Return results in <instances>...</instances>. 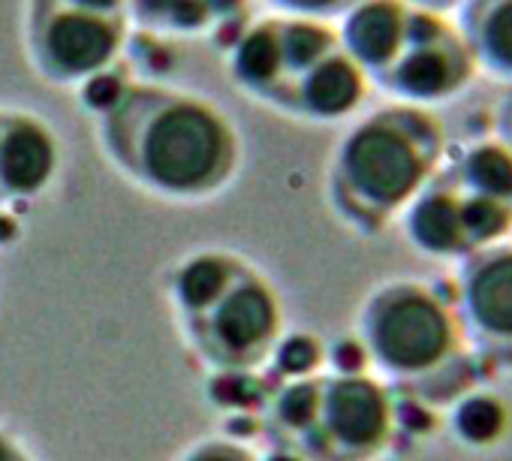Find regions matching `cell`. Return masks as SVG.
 I'll use <instances>...</instances> for the list:
<instances>
[{"label":"cell","mask_w":512,"mask_h":461,"mask_svg":"<svg viewBox=\"0 0 512 461\" xmlns=\"http://www.w3.org/2000/svg\"><path fill=\"white\" fill-rule=\"evenodd\" d=\"M91 115L103 154L145 193L202 202L238 175L241 136L232 118L196 91L127 76Z\"/></svg>","instance_id":"6da1fadb"},{"label":"cell","mask_w":512,"mask_h":461,"mask_svg":"<svg viewBox=\"0 0 512 461\" xmlns=\"http://www.w3.org/2000/svg\"><path fill=\"white\" fill-rule=\"evenodd\" d=\"M356 329L377 380L416 404L452 410L488 377L446 284L413 275L383 281L362 302Z\"/></svg>","instance_id":"7a4b0ae2"},{"label":"cell","mask_w":512,"mask_h":461,"mask_svg":"<svg viewBox=\"0 0 512 461\" xmlns=\"http://www.w3.org/2000/svg\"><path fill=\"white\" fill-rule=\"evenodd\" d=\"M449 157L443 121L416 106L389 103L359 115L326 169L335 217L359 236H380L401 220Z\"/></svg>","instance_id":"3957f363"},{"label":"cell","mask_w":512,"mask_h":461,"mask_svg":"<svg viewBox=\"0 0 512 461\" xmlns=\"http://www.w3.org/2000/svg\"><path fill=\"white\" fill-rule=\"evenodd\" d=\"M275 431L308 461H377L398 434L395 392L368 374L302 380L278 398Z\"/></svg>","instance_id":"277c9868"},{"label":"cell","mask_w":512,"mask_h":461,"mask_svg":"<svg viewBox=\"0 0 512 461\" xmlns=\"http://www.w3.org/2000/svg\"><path fill=\"white\" fill-rule=\"evenodd\" d=\"M341 49L335 25L293 19V16H250L223 46L229 82L253 97L290 115L293 97L305 76Z\"/></svg>","instance_id":"5b68a950"},{"label":"cell","mask_w":512,"mask_h":461,"mask_svg":"<svg viewBox=\"0 0 512 461\" xmlns=\"http://www.w3.org/2000/svg\"><path fill=\"white\" fill-rule=\"evenodd\" d=\"M133 28L127 16L82 10H25L22 43L31 70L58 88L82 91L124 64Z\"/></svg>","instance_id":"8992f818"},{"label":"cell","mask_w":512,"mask_h":461,"mask_svg":"<svg viewBox=\"0 0 512 461\" xmlns=\"http://www.w3.org/2000/svg\"><path fill=\"white\" fill-rule=\"evenodd\" d=\"M479 70L452 16L425 13L413 7L407 37L395 61L374 79L392 103L434 112L470 91Z\"/></svg>","instance_id":"52a82bcc"},{"label":"cell","mask_w":512,"mask_h":461,"mask_svg":"<svg viewBox=\"0 0 512 461\" xmlns=\"http://www.w3.org/2000/svg\"><path fill=\"white\" fill-rule=\"evenodd\" d=\"M184 317L199 353L223 368H250L263 362L281 332L275 290L241 260L220 293Z\"/></svg>","instance_id":"ba28073f"},{"label":"cell","mask_w":512,"mask_h":461,"mask_svg":"<svg viewBox=\"0 0 512 461\" xmlns=\"http://www.w3.org/2000/svg\"><path fill=\"white\" fill-rule=\"evenodd\" d=\"M449 293L485 374L512 377V239L464 257Z\"/></svg>","instance_id":"9c48e42d"},{"label":"cell","mask_w":512,"mask_h":461,"mask_svg":"<svg viewBox=\"0 0 512 461\" xmlns=\"http://www.w3.org/2000/svg\"><path fill=\"white\" fill-rule=\"evenodd\" d=\"M127 19L136 34L163 43L211 40L223 49L250 19V0H127Z\"/></svg>","instance_id":"30bf717a"},{"label":"cell","mask_w":512,"mask_h":461,"mask_svg":"<svg viewBox=\"0 0 512 461\" xmlns=\"http://www.w3.org/2000/svg\"><path fill=\"white\" fill-rule=\"evenodd\" d=\"M55 130L22 109H0V199L40 196L58 175Z\"/></svg>","instance_id":"8fae6325"},{"label":"cell","mask_w":512,"mask_h":461,"mask_svg":"<svg viewBox=\"0 0 512 461\" xmlns=\"http://www.w3.org/2000/svg\"><path fill=\"white\" fill-rule=\"evenodd\" d=\"M398 223L410 248L434 263L458 266L464 257H470L464 226H461L458 190L443 166L410 202V208L401 214Z\"/></svg>","instance_id":"7c38bea8"},{"label":"cell","mask_w":512,"mask_h":461,"mask_svg":"<svg viewBox=\"0 0 512 461\" xmlns=\"http://www.w3.org/2000/svg\"><path fill=\"white\" fill-rule=\"evenodd\" d=\"M410 16L413 7L407 0H365L335 25L344 52L362 67V73L371 79V88L374 79L395 61L407 37Z\"/></svg>","instance_id":"4fadbf2b"},{"label":"cell","mask_w":512,"mask_h":461,"mask_svg":"<svg viewBox=\"0 0 512 461\" xmlns=\"http://www.w3.org/2000/svg\"><path fill=\"white\" fill-rule=\"evenodd\" d=\"M452 16L479 76L512 88V0H464Z\"/></svg>","instance_id":"5bb4252c"},{"label":"cell","mask_w":512,"mask_h":461,"mask_svg":"<svg viewBox=\"0 0 512 461\" xmlns=\"http://www.w3.org/2000/svg\"><path fill=\"white\" fill-rule=\"evenodd\" d=\"M446 172L461 190L512 208V154L500 139H476L458 154H449Z\"/></svg>","instance_id":"9a60e30c"},{"label":"cell","mask_w":512,"mask_h":461,"mask_svg":"<svg viewBox=\"0 0 512 461\" xmlns=\"http://www.w3.org/2000/svg\"><path fill=\"white\" fill-rule=\"evenodd\" d=\"M449 419H452V431L458 434V440L470 449H488L500 443V437L509 428V413L503 401L485 395L482 389L461 398L449 410Z\"/></svg>","instance_id":"2e32d148"},{"label":"cell","mask_w":512,"mask_h":461,"mask_svg":"<svg viewBox=\"0 0 512 461\" xmlns=\"http://www.w3.org/2000/svg\"><path fill=\"white\" fill-rule=\"evenodd\" d=\"M263 4L269 7V13H278V16L338 25L347 13L365 4V0H263Z\"/></svg>","instance_id":"e0dca14e"},{"label":"cell","mask_w":512,"mask_h":461,"mask_svg":"<svg viewBox=\"0 0 512 461\" xmlns=\"http://www.w3.org/2000/svg\"><path fill=\"white\" fill-rule=\"evenodd\" d=\"M25 10H82L103 16H127V0H25Z\"/></svg>","instance_id":"ac0fdd59"},{"label":"cell","mask_w":512,"mask_h":461,"mask_svg":"<svg viewBox=\"0 0 512 461\" xmlns=\"http://www.w3.org/2000/svg\"><path fill=\"white\" fill-rule=\"evenodd\" d=\"M184 461H253V458L244 449L229 446V443H202Z\"/></svg>","instance_id":"d6986e66"},{"label":"cell","mask_w":512,"mask_h":461,"mask_svg":"<svg viewBox=\"0 0 512 461\" xmlns=\"http://www.w3.org/2000/svg\"><path fill=\"white\" fill-rule=\"evenodd\" d=\"M494 139H500L512 154V88L503 91V97L494 109Z\"/></svg>","instance_id":"ffe728a7"},{"label":"cell","mask_w":512,"mask_h":461,"mask_svg":"<svg viewBox=\"0 0 512 461\" xmlns=\"http://www.w3.org/2000/svg\"><path fill=\"white\" fill-rule=\"evenodd\" d=\"M410 7L425 10V13H440V16H452L464 0H407Z\"/></svg>","instance_id":"44dd1931"},{"label":"cell","mask_w":512,"mask_h":461,"mask_svg":"<svg viewBox=\"0 0 512 461\" xmlns=\"http://www.w3.org/2000/svg\"><path fill=\"white\" fill-rule=\"evenodd\" d=\"M0 461H28L13 443H10V437L7 434H0Z\"/></svg>","instance_id":"7402d4cb"},{"label":"cell","mask_w":512,"mask_h":461,"mask_svg":"<svg viewBox=\"0 0 512 461\" xmlns=\"http://www.w3.org/2000/svg\"><path fill=\"white\" fill-rule=\"evenodd\" d=\"M272 461H299V458H296L293 452H287V455H278V458H272Z\"/></svg>","instance_id":"603a6c76"}]
</instances>
